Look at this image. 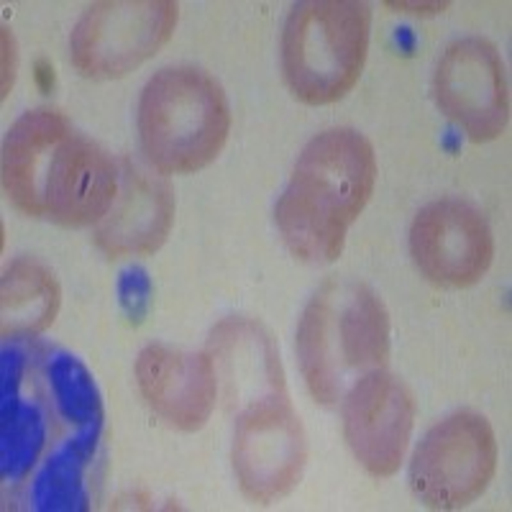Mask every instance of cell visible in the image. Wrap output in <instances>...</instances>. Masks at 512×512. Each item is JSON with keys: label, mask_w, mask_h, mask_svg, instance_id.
Listing matches in <instances>:
<instances>
[{"label": "cell", "mask_w": 512, "mask_h": 512, "mask_svg": "<svg viewBox=\"0 0 512 512\" xmlns=\"http://www.w3.org/2000/svg\"><path fill=\"white\" fill-rule=\"evenodd\" d=\"M295 349L313 400L336 405L356 377L387 367L390 315L372 287L331 280L305 305Z\"/></svg>", "instance_id": "obj_1"}, {"label": "cell", "mask_w": 512, "mask_h": 512, "mask_svg": "<svg viewBox=\"0 0 512 512\" xmlns=\"http://www.w3.org/2000/svg\"><path fill=\"white\" fill-rule=\"evenodd\" d=\"M141 152L162 175H190L221 154L231 134V105L221 82L177 64L154 72L141 90Z\"/></svg>", "instance_id": "obj_2"}, {"label": "cell", "mask_w": 512, "mask_h": 512, "mask_svg": "<svg viewBox=\"0 0 512 512\" xmlns=\"http://www.w3.org/2000/svg\"><path fill=\"white\" fill-rule=\"evenodd\" d=\"M372 11L359 0H305L282 29V75L300 103L346 98L367 64Z\"/></svg>", "instance_id": "obj_3"}, {"label": "cell", "mask_w": 512, "mask_h": 512, "mask_svg": "<svg viewBox=\"0 0 512 512\" xmlns=\"http://www.w3.org/2000/svg\"><path fill=\"white\" fill-rule=\"evenodd\" d=\"M377 185L372 141L354 128H326L305 144L280 198L310 216L349 231Z\"/></svg>", "instance_id": "obj_4"}, {"label": "cell", "mask_w": 512, "mask_h": 512, "mask_svg": "<svg viewBox=\"0 0 512 512\" xmlns=\"http://www.w3.org/2000/svg\"><path fill=\"white\" fill-rule=\"evenodd\" d=\"M497 472V438L484 415L459 410L438 420L410 461L413 495L431 510H461L482 497Z\"/></svg>", "instance_id": "obj_5"}, {"label": "cell", "mask_w": 512, "mask_h": 512, "mask_svg": "<svg viewBox=\"0 0 512 512\" xmlns=\"http://www.w3.org/2000/svg\"><path fill=\"white\" fill-rule=\"evenodd\" d=\"M180 6L172 0H103L82 13L70 34L75 70L116 80L152 59L172 39Z\"/></svg>", "instance_id": "obj_6"}, {"label": "cell", "mask_w": 512, "mask_h": 512, "mask_svg": "<svg viewBox=\"0 0 512 512\" xmlns=\"http://www.w3.org/2000/svg\"><path fill=\"white\" fill-rule=\"evenodd\" d=\"M231 461L241 492L259 505L280 500L300 482L308 436L287 397H267L236 415Z\"/></svg>", "instance_id": "obj_7"}, {"label": "cell", "mask_w": 512, "mask_h": 512, "mask_svg": "<svg viewBox=\"0 0 512 512\" xmlns=\"http://www.w3.org/2000/svg\"><path fill=\"white\" fill-rule=\"evenodd\" d=\"M433 98L469 141L500 139L510 123V88L495 44L482 36L451 41L433 72Z\"/></svg>", "instance_id": "obj_8"}, {"label": "cell", "mask_w": 512, "mask_h": 512, "mask_svg": "<svg viewBox=\"0 0 512 512\" xmlns=\"http://www.w3.org/2000/svg\"><path fill=\"white\" fill-rule=\"evenodd\" d=\"M410 256L425 280L461 290L487 274L495 239L479 208L459 198H441L418 210L410 226Z\"/></svg>", "instance_id": "obj_9"}, {"label": "cell", "mask_w": 512, "mask_h": 512, "mask_svg": "<svg viewBox=\"0 0 512 512\" xmlns=\"http://www.w3.org/2000/svg\"><path fill=\"white\" fill-rule=\"evenodd\" d=\"M344 438L372 477H392L405 461L415 428V397L387 369H372L349 384L341 397Z\"/></svg>", "instance_id": "obj_10"}, {"label": "cell", "mask_w": 512, "mask_h": 512, "mask_svg": "<svg viewBox=\"0 0 512 512\" xmlns=\"http://www.w3.org/2000/svg\"><path fill=\"white\" fill-rule=\"evenodd\" d=\"M121 187V172L103 146L72 128L54 146L41 185L44 218L59 226H98Z\"/></svg>", "instance_id": "obj_11"}, {"label": "cell", "mask_w": 512, "mask_h": 512, "mask_svg": "<svg viewBox=\"0 0 512 512\" xmlns=\"http://www.w3.org/2000/svg\"><path fill=\"white\" fill-rule=\"evenodd\" d=\"M134 372L146 405L177 431H200L216 410L218 374L208 351L152 344Z\"/></svg>", "instance_id": "obj_12"}, {"label": "cell", "mask_w": 512, "mask_h": 512, "mask_svg": "<svg viewBox=\"0 0 512 512\" xmlns=\"http://www.w3.org/2000/svg\"><path fill=\"white\" fill-rule=\"evenodd\" d=\"M175 223V195L167 180L123 164L111 210L95 226V244L113 259L149 256L167 241Z\"/></svg>", "instance_id": "obj_13"}, {"label": "cell", "mask_w": 512, "mask_h": 512, "mask_svg": "<svg viewBox=\"0 0 512 512\" xmlns=\"http://www.w3.org/2000/svg\"><path fill=\"white\" fill-rule=\"evenodd\" d=\"M208 354L218 374V390L239 413L267 397H287L280 351L259 323L228 318L213 328Z\"/></svg>", "instance_id": "obj_14"}, {"label": "cell", "mask_w": 512, "mask_h": 512, "mask_svg": "<svg viewBox=\"0 0 512 512\" xmlns=\"http://www.w3.org/2000/svg\"><path fill=\"white\" fill-rule=\"evenodd\" d=\"M70 121L54 108H36L24 113L11 128L3 141V192L13 208L29 218H44V200L41 185L47 175V164L54 146L70 134Z\"/></svg>", "instance_id": "obj_15"}, {"label": "cell", "mask_w": 512, "mask_h": 512, "mask_svg": "<svg viewBox=\"0 0 512 512\" xmlns=\"http://www.w3.org/2000/svg\"><path fill=\"white\" fill-rule=\"evenodd\" d=\"M62 305V290L47 264L18 256L3 272L0 285V333L26 338L47 331Z\"/></svg>", "instance_id": "obj_16"}, {"label": "cell", "mask_w": 512, "mask_h": 512, "mask_svg": "<svg viewBox=\"0 0 512 512\" xmlns=\"http://www.w3.org/2000/svg\"><path fill=\"white\" fill-rule=\"evenodd\" d=\"M387 8H397V11H410V13H415V16H420V13H438V11H446L448 8V3H413V6H410V3H387Z\"/></svg>", "instance_id": "obj_17"}]
</instances>
